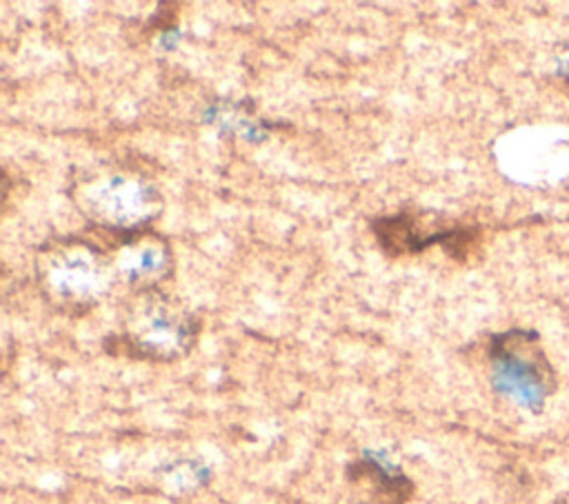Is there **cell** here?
Returning <instances> with one entry per match:
<instances>
[{
	"label": "cell",
	"mask_w": 569,
	"mask_h": 504,
	"mask_svg": "<svg viewBox=\"0 0 569 504\" xmlns=\"http://www.w3.org/2000/svg\"><path fill=\"white\" fill-rule=\"evenodd\" d=\"M38 278L49 298L67 309H87L109 289V258L87 240H56L38 255Z\"/></svg>",
	"instance_id": "obj_1"
},
{
	"label": "cell",
	"mask_w": 569,
	"mask_h": 504,
	"mask_svg": "<svg viewBox=\"0 0 569 504\" xmlns=\"http://www.w3.org/2000/svg\"><path fill=\"white\" fill-rule=\"evenodd\" d=\"M196 337V317L151 289H144L129 309L120 335L129 355L153 362H171L187 355Z\"/></svg>",
	"instance_id": "obj_2"
},
{
	"label": "cell",
	"mask_w": 569,
	"mask_h": 504,
	"mask_svg": "<svg viewBox=\"0 0 569 504\" xmlns=\"http://www.w3.org/2000/svg\"><path fill=\"white\" fill-rule=\"evenodd\" d=\"M491 382L498 393L525 406L540 411L556 389L553 371L545 357L533 331H507L491 337L489 346Z\"/></svg>",
	"instance_id": "obj_3"
},
{
	"label": "cell",
	"mask_w": 569,
	"mask_h": 504,
	"mask_svg": "<svg viewBox=\"0 0 569 504\" xmlns=\"http://www.w3.org/2000/svg\"><path fill=\"white\" fill-rule=\"evenodd\" d=\"M84 204L91 220L124 233V238L142 231L144 222L160 211V198L151 187L122 175H111L87 189Z\"/></svg>",
	"instance_id": "obj_4"
},
{
	"label": "cell",
	"mask_w": 569,
	"mask_h": 504,
	"mask_svg": "<svg viewBox=\"0 0 569 504\" xmlns=\"http://www.w3.org/2000/svg\"><path fill=\"white\" fill-rule=\"evenodd\" d=\"M120 269L129 275L131 282L151 284L162 280L171 271V253L164 240L149 235L144 231L122 238Z\"/></svg>",
	"instance_id": "obj_5"
},
{
	"label": "cell",
	"mask_w": 569,
	"mask_h": 504,
	"mask_svg": "<svg viewBox=\"0 0 569 504\" xmlns=\"http://www.w3.org/2000/svg\"><path fill=\"white\" fill-rule=\"evenodd\" d=\"M562 71H565V78L569 80V64H565V67H562Z\"/></svg>",
	"instance_id": "obj_6"
}]
</instances>
